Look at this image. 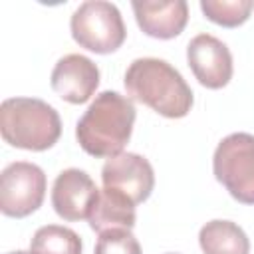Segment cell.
I'll use <instances>...</instances> for the list:
<instances>
[{"label":"cell","instance_id":"obj_11","mask_svg":"<svg viewBox=\"0 0 254 254\" xmlns=\"http://www.w3.org/2000/svg\"><path fill=\"white\" fill-rule=\"evenodd\" d=\"M131 8L143 34L157 40L177 38L189 22L185 0H133Z\"/></svg>","mask_w":254,"mask_h":254},{"label":"cell","instance_id":"obj_8","mask_svg":"<svg viewBox=\"0 0 254 254\" xmlns=\"http://www.w3.org/2000/svg\"><path fill=\"white\" fill-rule=\"evenodd\" d=\"M187 62L198 83L208 89H220L232 79V54L210 34H198L189 42Z\"/></svg>","mask_w":254,"mask_h":254},{"label":"cell","instance_id":"obj_4","mask_svg":"<svg viewBox=\"0 0 254 254\" xmlns=\"http://www.w3.org/2000/svg\"><path fill=\"white\" fill-rule=\"evenodd\" d=\"M69 30L79 48L95 54H111L119 50L127 38L119 8L105 0H87L79 4L71 14Z\"/></svg>","mask_w":254,"mask_h":254},{"label":"cell","instance_id":"obj_7","mask_svg":"<svg viewBox=\"0 0 254 254\" xmlns=\"http://www.w3.org/2000/svg\"><path fill=\"white\" fill-rule=\"evenodd\" d=\"M105 189L127 196L135 206L145 202L155 189V173L151 163L137 153H119L105 161L101 169Z\"/></svg>","mask_w":254,"mask_h":254},{"label":"cell","instance_id":"obj_2","mask_svg":"<svg viewBox=\"0 0 254 254\" xmlns=\"http://www.w3.org/2000/svg\"><path fill=\"white\" fill-rule=\"evenodd\" d=\"M127 97L139 101L163 117L181 119L192 107V89L185 77L161 58H137L125 71Z\"/></svg>","mask_w":254,"mask_h":254},{"label":"cell","instance_id":"obj_6","mask_svg":"<svg viewBox=\"0 0 254 254\" xmlns=\"http://www.w3.org/2000/svg\"><path fill=\"white\" fill-rule=\"evenodd\" d=\"M46 196V173L28 161L10 163L0 175V210L12 218L36 212Z\"/></svg>","mask_w":254,"mask_h":254},{"label":"cell","instance_id":"obj_14","mask_svg":"<svg viewBox=\"0 0 254 254\" xmlns=\"http://www.w3.org/2000/svg\"><path fill=\"white\" fill-rule=\"evenodd\" d=\"M81 238L75 230L60 224L40 226L30 242L34 254H81Z\"/></svg>","mask_w":254,"mask_h":254},{"label":"cell","instance_id":"obj_13","mask_svg":"<svg viewBox=\"0 0 254 254\" xmlns=\"http://www.w3.org/2000/svg\"><path fill=\"white\" fill-rule=\"evenodd\" d=\"M198 244L204 254H250L246 232L232 220H210L198 232Z\"/></svg>","mask_w":254,"mask_h":254},{"label":"cell","instance_id":"obj_15","mask_svg":"<svg viewBox=\"0 0 254 254\" xmlns=\"http://www.w3.org/2000/svg\"><path fill=\"white\" fill-rule=\"evenodd\" d=\"M254 2L252 0H200L202 14L224 28L242 26L252 14Z\"/></svg>","mask_w":254,"mask_h":254},{"label":"cell","instance_id":"obj_3","mask_svg":"<svg viewBox=\"0 0 254 254\" xmlns=\"http://www.w3.org/2000/svg\"><path fill=\"white\" fill-rule=\"evenodd\" d=\"M2 139L26 151H46L62 135L58 111L38 97H8L0 107Z\"/></svg>","mask_w":254,"mask_h":254},{"label":"cell","instance_id":"obj_18","mask_svg":"<svg viewBox=\"0 0 254 254\" xmlns=\"http://www.w3.org/2000/svg\"><path fill=\"white\" fill-rule=\"evenodd\" d=\"M169 254H177V252H169Z\"/></svg>","mask_w":254,"mask_h":254},{"label":"cell","instance_id":"obj_16","mask_svg":"<svg viewBox=\"0 0 254 254\" xmlns=\"http://www.w3.org/2000/svg\"><path fill=\"white\" fill-rule=\"evenodd\" d=\"M93 254H143L141 244L129 228H113L99 234Z\"/></svg>","mask_w":254,"mask_h":254},{"label":"cell","instance_id":"obj_5","mask_svg":"<svg viewBox=\"0 0 254 254\" xmlns=\"http://www.w3.org/2000/svg\"><path fill=\"white\" fill-rule=\"evenodd\" d=\"M212 173L234 200L254 204V135H226L214 149Z\"/></svg>","mask_w":254,"mask_h":254},{"label":"cell","instance_id":"obj_9","mask_svg":"<svg viewBox=\"0 0 254 254\" xmlns=\"http://www.w3.org/2000/svg\"><path fill=\"white\" fill-rule=\"evenodd\" d=\"M99 189L93 179L81 169L62 171L52 187V206L56 214L67 222L89 218V212L97 200Z\"/></svg>","mask_w":254,"mask_h":254},{"label":"cell","instance_id":"obj_1","mask_svg":"<svg viewBox=\"0 0 254 254\" xmlns=\"http://www.w3.org/2000/svg\"><path fill=\"white\" fill-rule=\"evenodd\" d=\"M133 99L119 91H101L89 103L75 125L79 147L95 159H111L123 153L135 123Z\"/></svg>","mask_w":254,"mask_h":254},{"label":"cell","instance_id":"obj_12","mask_svg":"<svg viewBox=\"0 0 254 254\" xmlns=\"http://www.w3.org/2000/svg\"><path fill=\"white\" fill-rule=\"evenodd\" d=\"M137 220L135 214V204L119 194L117 190L111 189H99L97 200L89 212V226L95 232H105V230H113V228H133Z\"/></svg>","mask_w":254,"mask_h":254},{"label":"cell","instance_id":"obj_17","mask_svg":"<svg viewBox=\"0 0 254 254\" xmlns=\"http://www.w3.org/2000/svg\"><path fill=\"white\" fill-rule=\"evenodd\" d=\"M8 254H34V252H28V250H16V252H8Z\"/></svg>","mask_w":254,"mask_h":254},{"label":"cell","instance_id":"obj_10","mask_svg":"<svg viewBox=\"0 0 254 254\" xmlns=\"http://www.w3.org/2000/svg\"><path fill=\"white\" fill-rule=\"evenodd\" d=\"M50 83L64 101L79 105L95 93L99 85V67L87 56L67 54L54 65Z\"/></svg>","mask_w":254,"mask_h":254}]
</instances>
